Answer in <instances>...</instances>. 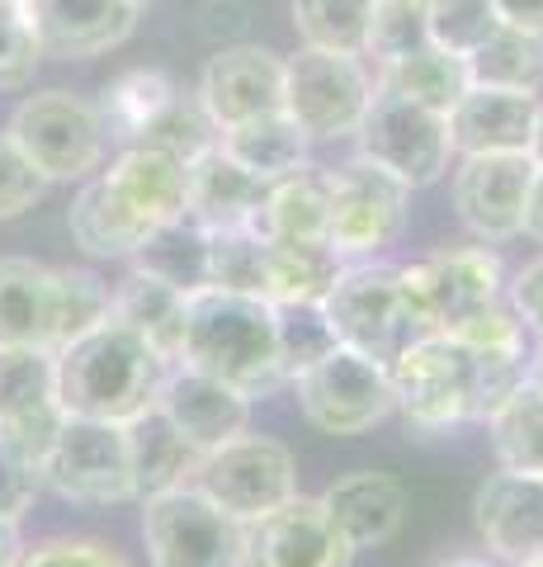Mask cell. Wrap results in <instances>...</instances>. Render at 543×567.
I'll return each instance as SVG.
<instances>
[{
    "label": "cell",
    "instance_id": "obj_30",
    "mask_svg": "<svg viewBox=\"0 0 543 567\" xmlns=\"http://www.w3.org/2000/svg\"><path fill=\"white\" fill-rule=\"evenodd\" d=\"M185 298L189 293L133 270L109 293V317L114 322H124V327H133L147 346H156L175 364V354H180V336H185Z\"/></svg>",
    "mask_w": 543,
    "mask_h": 567
},
{
    "label": "cell",
    "instance_id": "obj_11",
    "mask_svg": "<svg viewBox=\"0 0 543 567\" xmlns=\"http://www.w3.org/2000/svg\"><path fill=\"white\" fill-rule=\"evenodd\" d=\"M401 284H407V298L426 336H453L463 322L505 298L501 256L487 246H459V251H435L416 265H401Z\"/></svg>",
    "mask_w": 543,
    "mask_h": 567
},
{
    "label": "cell",
    "instance_id": "obj_9",
    "mask_svg": "<svg viewBox=\"0 0 543 567\" xmlns=\"http://www.w3.org/2000/svg\"><path fill=\"white\" fill-rule=\"evenodd\" d=\"M407 199L411 189L388 175L383 166L345 162L326 171V241L341 260H374L378 251L401 237L407 227Z\"/></svg>",
    "mask_w": 543,
    "mask_h": 567
},
{
    "label": "cell",
    "instance_id": "obj_50",
    "mask_svg": "<svg viewBox=\"0 0 543 567\" xmlns=\"http://www.w3.org/2000/svg\"><path fill=\"white\" fill-rule=\"evenodd\" d=\"M24 554L20 539V520H0V567H14V558Z\"/></svg>",
    "mask_w": 543,
    "mask_h": 567
},
{
    "label": "cell",
    "instance_id": "obj_14",
    "mask_svg": "<svg viewBox=\"0 0 543 567\" xmlns=\"http://www.w3.org/2000/svg\"><path fill=\"white\" fill-rule=\"evenodd\" d=\"M62 421L66 412L58 402V350L0 346V440L24 464L43 468Z\"/></svg>",
    "mask_w": 543,
    "mask_h": 567
},
{
    "label": "cell",
    "instance_id": "obj_38",
    "mask_svg": "<svg viewBox=\"0 0 543 567\" xmlns=\"http://www.w3.org/2000/svg\"><path fill=\"white\" fill-rule=\"evenodd\" d=\"M265 260H270V246L260 241L251 227L208 233V289L265 298Z\"/></svg>",
    "mask_w": 543,
    "mask_h": 567
},
{
    "label": "cell",
    "instance_id": "obj_41",
    "mask_svg": "<svg viewBox=\"0 0 543 567\" xmlns=\"http://www.w3.org/2000/svg\"><path fill=\"white\" fill-rule=\"evenodd\" d=\"M143 142H152V147H166V152H175L180 162L189 166L195 156H203L208 147H218V123L208 118V110L199 104V95H175V104L170 110L156 118V128L143 137Z\"/></svg>",
    "mask_w": 543,
    "mask_h": 567
},
{
    "label": "cell",
    "instance_id": "obj_39",
    "mask_svg": "<svg viewBox=\"0 0 543 567\" xmlns=\"http://www.w3.org/2000/svg\"><path fill=\"white\" fill-rule=\"evenodd\" d=\"M497 29H501V14H497L492 0H430L426 6L430 43L459 52V58L478 52Z\"/></svg>",
    "mask_w": 543,
    "mask_h": 567
},
{
    "label": "cell",
    "instance_id": "obj_31",
    "mask_svg": "<svg viewBox=\"0 0 543 567\" xmlns=\"http://www.w3.org/2000/svg\"><path fill=\"white\" fill-rule=\"evenodd\" d=\"M128 260L137 275H152L180 293L208 289V233L195 218H170L161 227H152Z\"/></svg>",
    "mask_w": 543,
    "mask_h": 567
},
{
    "label": "cell",
    "instance_id": "obj_21",
    "mask_svg": "<svg viewBox=\"0 0 543 567\" xmlns=\"http://www.w3.org/2000/svg\"><path fill=\"white\" fill-rule=\"evenodd\" d=\"M472 520H478L482 548L497 563L543 554V473H492L472 496Z\"/></svg>",
    "mask_w": 543,
    "mask_h": 567
},
{
    "label": "cell",
    "instance_id": "obj_43",
    "mask_svg": "<svg viewBox=\"0 0 543 567\" xmlns=\"http://www.w3.org/2000/svg\"><path fill=\"white\" fill-rule=\"evenodd\" d=\"M14 567H128V558L104 539H81V535H52L39 544H24Z\"/></svg>",
    "mask_w": 543,
    "mask_h": 567
},
{
    "label": "cell",
    "instance_id": "obj_53",
    "mask_svg": "<svg viewBox=\"0 0 543 567\" xmlns=\"http://www.w3.org/2000/svg\"><path fill=\"white\" fill-rule=\"evenodd\" d=\"M530 156H534V166H543V100H539V118H534V137H530Z\"/></svg>",
    "mask_w": 543,
    "mask_h": 567
},
{
    "label": "cell",
    "instance_id": "obj_16",
    "mask_svg": "<svg viewBox=\"0 0 543 567\" xmlns=\"http://www.w3.org/2000/svg\"><path fill=\"white\" fill-rule=\"evenodd\" d=\"M530 181H534L530 152L463 156V166L453 171V208H459L463 227L478 241H487V246L511 241V237H520Z\"/></svg>",
    "mask_w": 543,
    "mask_h": 567
},
{
    "label": "cell",
    "instance_id": "obj_20",
    "mask_svg": "<svg viewBox=\"0 0 543 567\" xmlns=\"http://www.w3.org/2000/svg\"><path fill=\"white\" fill-rule=\"evenodd\" d=\"M95 175L109 189V199L128 213V223H137L143 233H152V227H161L170 218H185L189 166L166 147L128 142L109 162V171H95Z\"/></svg>",
    "mask_w": 543,
    "mask_h": 567
},
{
    "label": "cell",
    "instance_id": "obj_3",
    "mask_svg": "<svg viewBox=\"0 0 543 567\" xmlns=\"http://www.w3.org/2000/svg\"><path fill=\"white\" fill-rule=\"evenodd\" d=\"M322 308L336 327V341L369 354L383 369H393L397 354L426 336L407 298V284H401V270L383 260H345L331 289L322 293Z\"/></svg>",
    "mask_w": 543,
    "mask_h": 567
},
{
    "label": "cell",
    "instance_id": "obj_23",
    "mask_svg": "<svg viewBox=\"0 0 543 567\" xmlns=\"http://www.w3.org/2000/svg\"><path fill=\"white\" fill-rule=\"evenodd\" d=\"M0 346L58 350V270L29 256L0 260Z\"/></svg>",
    "mask_w": 543,
    "mask_h": 567
},
{
    "label": "cell",
    "instance_id": "obj_7",
    "mask_svg": "<svg viewBox=\"0 0 543 567\" xmlns=\"http://www.w3.org/2000/svg\"><path fill=\"white\" fill-rule=\"evenodd\" d=\"M359 156L397 175L407 189H426L449 171L453 137H449V114H435L426 104L407 95L374 85V100L359 118Z\"/></svg>",
    "mask_w": 543,
    "mask_h": 567
},
{
    "label": "cell",
    "instance_id": "obj_19",
    "mask_svg": "<svg viewBox=\"0 0 543 567\" xmlns=\"http://www.w3.org/2000/svg\"><path fill=\"white\" fill-rule=\"evenodd\" d=\"M156 412L199 454L251 431V398L241 393V388L222 383L213 374H199V369H189V364H170L161 398H156Z\"/></svg>",
    "mask_w": 543,
    "mask_h": 567
},
{
    "label": "cell",
    "instance_id": "obj_29",
    "mask_svg": "<svg viewBox=\"0 0 543 567\" xmlns=\"http://www.w3.org/2000/svg\"><path fill=\"white\" fill-rule=\"evenodd\" d=\"M378 85H388V91L426 104V110H435V114H449L453 104L463 100L472 76H468V58H459V52H449L440 43H420L411 52H401V58L383 62Z\"/></svg>",
    "mask_w": 543,
    "mask_h": 567
},
{
    "label": "cell",
    "instance_id": "obj_54",
    "mask_svg": "<svg viewBox=\"0 0 543 567\" xmlns=\"http://www.w3.org/2000/svg\"><path fill=\"white\" fill-rule=\"evenodd\" d=\"M505 567H543V554H530V558H515V563H505Z\"/></svg>",
    "mask_w": 543,
    "mask_h": 567
},
{
    "label": "cell",
    "instance_id": "obj_24",
    "mask_svg": "<svg viewBox=\"0 0 543 567\" xmlns=\"http://www.w3.org/2000/svg\"><path fill=\"white\" fill-rule=\"evenodd\" d=\"M270 185L255 181L251 171H241L222 147H208L203 156L189 162V199L185 218H195L203 233H232L255 218V208L265 204Z\"/></svg>",
    "mask_w": 543,
    "mask_h": 567
},
{
    "label": "cell",
    "instance_id": "obj_13",
    "mask_svg": "<svg viewBox=\"0 0 543 567\" xmlns=\"http://www.w3.org/2000/svg\"><path fill=\"white\" fill-rule=\"evenodd\" d=\"M293 383L303 416L326 435H364L397 406L388 369L349 346H336L326 360L303 369Z\"/></svg>",
    "mask_w": 543,
    "mask_h": 567
},
{
    "label": "cell",
    "instance_id": "obj_34",
    "mask_svg": "<svg viewBox=\"0 0 543 567\" xmlns=\"http://www.w3.org/2000/svg\"><path fill=\"white\" fill-rule=\"evenodd\" d=\"M472 85H501V91H543V39L515 24H501L478 52H468Z\"/></svg>",
    "mask_w": 543,
    "mask_h": 567
},
{
    "label": "cell",
    "instance_id": "obj_17",
    "mask_svg": "<svg viewBox=\"0 0 543 567\" xmlns=\"http://www.w3.org/2000/svg\"><path fill=\"white\" fill-rule=\"evenodd\" d=\"M43 58L85 62L124 48L137 29L133 0H20Z\"/></svg>",
    "mask_w": 543,
    "mask_h": 567
},
{
    "label": "cell",
    "instance_id": "obj_37",
    "mask_svg": "<svg viewBox=\"0 0 543 567\" xmlns=\"http://www.w3.org/2000/svg\"><path fill=\"white\" fill-rule=\"evenodd\" d=\"M274 336H279V369L284 379H297L303 369L326 360L336 350V327L322 308V298H303V303H274Z\"/></svg>",
    "mask_w": 543,
    "mask_h": 567
},
{
    "label": "cell",
    "instance_id": "obj_45",
    "mask_svg": "<svg viewBox=\"0 0 543 567\" xmlns=\"http://www.w3.org/2000/svg\"><path fill=\"white\" fill-rule=\"evenodd\" d=\"M43 189H48V181L33 171V162L20 152V142L0 128V223L20 218L24 208H33L43 199Z\"/></svg>",
    "mask_w": 543,
    "mask_h": 567
},
{
    "label": "cell",
    "instance_id": "obj_56",
    "mask_svg": "<svg viewBox=\"0 0 543 567\" xmlns=\"http://www.w3.org/2000/svg\"><path fill=\"white\" fill-rule=\"evenodd\" d=\"M133 6H137V10H147V6H152V0H133Z\"/></svg>",
    "mask_w": 543,
    "mask_h": 567
},
{
    "label": "cell",
    "instance_id": "obj_44",
    "mask_svg": "<svg viewBox=\"0 0 543 567\" xmlns=\"http://www.w3.org/2000/svg\"><path fill=\"white\" fill-rule=\"evenodd\" d=\"M39 62H43V48L24 20V6L0 10V91H20V85H29Z\"/></svg>",
    "mask_w": 543,
    "mask_h": 567
},
{
    "label": "cell",
    "instance_id": "obj_8",
    "mask_svg": "<svg viewBox=\"0 0 543 567\" xmlns=\"http://www.w3.org/2000/svg\"><path fill=\"white\" fill-rule=\"evenodd\" d=\"M374 76L364 58L331 48H297L284 58V114L312 142L355 137L364 110L374 100Z\"/></svg>",
    "mask_w": 543,
    "mask_h": 567
},
{
    "label": "cell",
    "instance_id": "obj_47",
    "mask_svg": "<svg viewBox=\"0 0 543 567\" xmlns=\"http://www.w3.org/2000/svg\"><path fill=\"white\" fill-rule=\"evenodd\" d=\"M505 303L520 312L524 331L543 336V256H534L511 284H505Z\"/></svg>",
    "mask_w": 543,
    "mask_h": 567
},
{
    "label": "cell",
    "instance_id": "obj_51",
    "mask_svg": "<svg viewBox=\"0 0 543 567\" xmlns=\"http://www.w3.org/2000/svg\"><path fill=\"white\" fill-rule=\"evenodd\" d=\"M435 567H505V563H497L492 554H459V558H445V563H435Z\"/></svg>",
    "mask_w": 543,
    "mask_h": 567
},
{
    "label": "cell",
    "instance_id": "obj_36",
    "mask_svg": "<svg viewBox=\"0 0 543 567\" xmlns=\"http://www.w3.org/2000/svg\"><path fill=\"white\" fill-rule=\"evenodd\" d=\"M374 0H293V29L303 48H331L364 58Z\"/></svg>",
    "mask_w": 543,
    "mask_h": 567
},
{
    "label": "cell",
    "instance_id": "obj_55",
    "mask_svg": "<svg viewBox=\"0 0 543 567\" xmlns=\"http://www.w3.org/2000/svg\"><path fill=\"white\" fill-rule=\"evenodd\" d=\"M10 6H20V0H0V10H10Z\"/></svg>",
    "mask_w": 543,
    "mask_h": 567
},
{
    "label": "cell",
    "instance_id": "obj_40",
    "mask_svg": "<svg viewBox=\"0 0 543 567\" xmlns=\"http://www.w3.org/2000/svg\"><path fill=\"white\" fill-rule=\"evenodd\" d=\"M109 317V284L95 270H58V350Z\"/></svg>",
    "mask_w": 543,
    "mask_h": 567
},
{
    "label": "cell",
    "instance_id": "obj_15",
    "mask_svg": "<svg viewBox=\"0 0 543 567\" xmlns=\"http://www.w3.org/2000/svg\"><path fill=\"white\" fill-rule=\"evenodd\" d=\"M359 548L341 535L322 496L293 492L284 506L247 525V567H349Z\"/></svg>",
    "mask_w": 543,
    "mask_h": 567
},
{
    "label": "cell",
    "instance_id": "obj_1",
    "mask_svg": "<svg viewBox=\"0 0 543 567\" xmlns=\"http://www.w3.org/2000/svg\"><path fill=\"white\" fill-rule=\"evenodd\" d=\"M170 360L133 327L104 317L58 350V402L66 416L133 425L161 398Z\"/></svg>",
    "mask_w": 543,
    "mask_h": 567
},
{
    "label": "cell",
    "instance_id": "obj_10",
    "mask_svg": "<svg viewBox=\"0 0 543 567\" xmlns=\"http://www.w3.org/2000/svg\"><path fill=\"white\" fill-rule=\"evenodd\" d=\"M39 477H43L48 492L62 496V502H81V506L137 502L128 425L66 416L62 431H58V445H52V454L43 458Z\"/></svg>",
    "mask_w": 543,
    "mask_h": 567
},
{
    "label": "cell",
    "instance_id": "obj_33",
    "mask_svg": "<svg viewBox=\"0 0 543 567\" xmlns=\"http://www.w3.org/2000/svg\"><path fill=\"white\" fill-rule=\"evenodd\" d=\"M265 298L270 303H303V298H322L331 279L341 275V256L331 241H265Z\"/></svg>",
    "mask_w": 543,
    "mask_h": 567
},
{
    "label": "cell",
    "instance_id": "obj_6",
    "mask_svg": "<svg viewBox=\"0 0 543 567\" xmlns=\"http://www.w3.org/2000/svg\"><path fill=\"white\" fill-rule=\"evenodd\" d=\"M143 539L152 567H247V525L195 483L143 496Z\"/></svg>",
    "mask_w": 543,
    "mask_h": 567
},
{
    "label": "cell",
    "instance_id": "obj_5",
    "mask_svg": "<svg viewBox=\"0 0 543 567\" xmlns=\"http://www.w3.org/2000/svg\"><path fill=\"white\" fill-rule=\"evenodd\" d=\"M20 152L33 162V171L43 175L48 185L58 181H91V175L104 166V118L100 104L81 100L72 91H39L20 100V110L10 114L6 128Z\"/></svg>",
    "mask_w": 543,
    "mask_h": 567
},
{
    "label": "cell",
    "instance_id": "obj_49",
    "mask_svg": "<svg viewBox=\"0 0 543 567\" xmlns=\"http://www.w3.org/2000/svg\"><path fill=\"white\" fill-rule=\"evenodd\" d=\"M524 237L543 241V166H534V181H530V194H524V223H520Z\"/></svg>",
    "mask_w": 543,
    "mask_h": 567
},
{
    "label": "cell",
    "instance_id": "obj_32",
    "mask_svg": "<svg viewBox=\"0 0 543 567\" xmlns=\"http://www.w3.org/2000/svg\"><path fill=\"white\" fill-rule=\"evenodd\" d=\"M180 85H175L166 71L156 66H137V71H124L118 81H109V91L100 100V118H104V133L118 137V142H143L156 118H161Z\"/></svg>",
    "mask_w": 543,
    "mask_h": 567
},
{
    "label": "cell",
    "instance_id": "obj_12",
    "mask_svg": "<svg viewBox=\"0 0 543 567\" xmlns=\"http://www.w3.org/2000/svg\"><path fill=\"white\" fill-rule=\"evenodd\" d=\"M195 487L232 520L251 525L260 516H270L274 506H284L297 492V464L279 440L247 431L199 458Z\"/></svg>",
    "mask_w": 543,
    "mask_h": 567
},
{
    "label": "cell",
    "instance_id": "obj_28",
    "mask_svg": "<svg viewBox=\"0 0 543 567\" xmlns=\"http://www.w3.org/2000/svg\"><path fill=\"white\" fill-rule=\"evenodd\" d=\"M128 454H133L137 502H143V496H156V492H170V487L195 483V468H199V458H203L161 412H156V406L128 425Z\"/></svg>",
    "mask_w": 543,
    "mask_h": 567
},
{
    "label": "cell",
    "instance_id": "obj_25",
    "mask_svg": "<svg viewBox=\"0 0 543 567\" xmlns=\"http://www.w3.org/2000/svg\"><path fill=\"white\" fill-rule=\"evenodd\" d=\"M322 506L331 511V520L341 525V535L355 548L388 544L401 529V520H407V492H401V483L388 473H374V468L336 477V483L322 492Z\"/></svg>",
    "mask_w": 543,
    "mask_h": 567
},
{
    "label": "cell",
    "instance_id": "obj_18",
    "mask_svg": "<svg viewBox=\"0 0 543 567\" xmlns=\"http://www.w3.org/2000/svg\"><path fill=\"white\" fill-rule=\"evenodd\" d=\"M199 104L208 118L222 128H237L247 118L284 110V58H274L270 48L255 43H237V48H218L208 58L203 76H199Z\"/></svg>",
    "mask_w": 543,
    "mask_h": 567
},
{
    "label": "cell",
    "instance_id": "obj_27",
    "mask_svg": "<svg viewBox=\"0 0 543 567\" xmlns=\"http://www.w3.org/2000/svg\"><path fill=\"white\" fill-rule=\"evenodd\" d=\"M247 227L260 241H326V171L303 166L274 181Z\"/></svg>",
    "mask_w": 543,
    "mask_h": 567
},
{
    "label": "cell",
    "instance_id": "obj_22",
    "mask_svg": "<svg viewBox=\"0 0 543 567\" xmlns=\"http://www.w3.org/2000/svg\"><path fill=\"white\" fill-rule=\"evenodd\" d=\"M539 118V95L501 91V85H468L463 100L449 110V137L459 156L492 152H530Z\"/></svg>",
    "mask_w": 543,
    "mask_h": 567
},
{
    "label": "cell",
    "instance_id": "obj_52",
    "mask_svg": "<svg viewBox=\"0 0 543 567\" xmlns=\"http://www.w3.org/2000/svg\"><path fill=\"white\" fill-rule=\"evenodd\" d=\"M530 383L543 393V336H539V346L530 350Z\"/></svg>",
    "mask_w": 543,
    "mask_h": 567
},
{
    "label": "cell",
    "instance_id": "obj_48",
    "mask_svg": "<svg viewBox=\"0 0 543 567\" xmlns=\"http://www.w3.org/2000/svg\"><path fill=\"white\" fill-rule=\"evenodd\" d=\"M501 24H515L524 33H539L543 39V0H492Z\"/></svg>",
    "mask_w": 543,
    "mask_h": 567
},
{
    "label": "cell",
    "instance_id": "obj_4",
    "mask_svg": "<svg viewBox=\"0 0 543 567\" xmlns=\"http://www.w3.org/2000/svg\"><path fill=\"white\" fill-rule=\"evenodd\" d=\"M397 412L407 416L416 431H453L463 421H482V374L478 354H472L459 336H420L416 346L397 354L388 369Z\"/></svg>",
    "mask_w": 543,
    "mask_h": 567
},
{
    "label": "cell",
    "instance_id": "obj_42",
    "mask_svg": "<svg viewBox=\"0 0 543 567\" xmlns=\"http://www.w3.org/2000/svg\"><path fill=\"white\" fill-rule=\"evenodd\" d=\"M420 43H430L426 10L411 6V0H374L364 58H378V66H383V62H393V58H401V52H411Z\"/></svg>",
    "mask_w": 543,
    "mask_h": 567
},
{
    "label": "cell",
    "instance_id": "obj_2",
    "mask_svg": "<svg viewBox=\"0 0 543 567\" xmlns=\"http://www.w3.org/2000/svg\"><path fill=\"white\" fill-rule=\"evenodd\" d=\"M175 364H189L199 374L241 388L247 398H265L284 383L279 369V336H274V303L251 293L199 289L185 298V336Z\"/></svg>",
    "mask_w": 543,
    "mask_h": 567
},
{
    "label": "cell",
    "instance_id": "obj_35",
    "mask_svg": "<svg viewBox=\"0 0 543 567\" xmlns=\"http://www.w3.org/2000/svg\"><path fill=\"white\" fill-rule=\"evenodd\" d=\"M487 435H492L501 468L543 473V393L530 379L487 416Z\"/></svg>",
    "mask_w": 543,
    "mask_h": 567
},
{
    "label": "cell",
    "instance_id": "obj_26",
    "mask_svg": "<svg viewBox=\"0 0 543 567\" xmlns=\"http://www.w3.org/2000/svg\"><path fill=\"white\" fill-rule=\"evenodd\" d=\"M218 147L232 156L241 171H251L255 181L274 185V181H284V175L307 166L312 137L297 128V123L284 110H274V114H260V118L237 123V128H222L218 133Z\"/></svg>",
    "mask_w": 543,
    "mask_h": 567
},
{
    "label": "cell",
    "instance_id": "obj_46",
    "mask_svg": "<svg viewBox=\"0 0 543 567\" xmlns=\"http://www.w3.org/2000/svg\"><path fill=\"white\" fill-rule=\"evenodd\" d=\"M43 492V477L33 464H24L6 440H0V520H24L33 496Z\"/></svg>",
    "mask_w": 543,
    "mask_h": 567
}]
</instances>
